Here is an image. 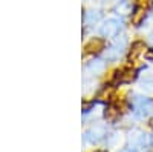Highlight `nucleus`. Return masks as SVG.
Masks as SVG:
<instances>
[{
    "mask_svg": "<svg viewBox=\"0 0 153 152\" xmlns=\"http://www.w3.org/2000/svg\"><path fill=\"white\" fill-rule=\"evenodd\" d=\"M101 49H104V42L101 39H92L84 45V54L86 55L98 54V52H101Z\"/></svg>",
    "mask_w": 153,
    "mask_h": 152,
    "instance_id": "nucleus-1",
    "label": "nucleus"
},
{
    "mask_svg": "<svg viewBox=\"0 0 153 152\" xmlns=\"http://www.w3.org/2000/svg\"><path fill=\"white\" fill-rule=\"evenodd\" d=\"M144 52H147V46L143 42H135L130 48V54H129V60H136L139 55H143Z\"/></svg>",
    "mask_w": 153,
    "mask_h": 152,
    "instance_id": "nucleus-2",
    "label": "nucleus"
},
{
    "mask_svg": "<svg viewBox=\"0 0 153 152\" xmlns=\"http://www.w3.org/2000/svg\"><path fill=\"white\" fill-rule=\"evenodd\" d=\"M120 28H121V23H120L118 20H109V22L106 23V26L103 28V32H104L106 35H109V37H113V35L118 34Z\"/></svg>",
    "mask_w": 153,
    "mask_h": 152,
    "instance_id": "nucleus-3",
    "label": "nucleus"
},
{
    "mask_svg": "<svg viewBox=\"0 0 153 152\" xmlns=\"http://www.w3.org/2000/svg\"><path fill=\"white\" fill-rule=\"evenodd\" d=\"M121 112H123V111H121L120 105H110V106L106 109V112H104V117H106L109 121H115V120L120 118Z\"/></svg>",
    "mask_w": 153,
    "mask_h": 152,
    "instance_id": "nucleus-4",
    "label": "nucleus"
},
{
    "mask_svg": "<svg viewBox=\"0 0 153 152\" xmlns=\"http://www.w3.org/2000/svg\"><path fill=\"white\" fill-rule=\"evenodd\" d=\"M135 77H136L135 71H133V69H129V68L117 72V80L121 82V83H129V82H132Z\"/></svg>",
    "mask_w": 153,
    "mask_h": 152,
    "instance_id": "nucleus-5",
    "label": "nucleus"
},
{
    "mask_svg": "<svg viewBox=\"0 0 153 152\" xmlns=\"http://www.w3.org/2000/svg\"><path fill=\"white\" fill-rule=\"evenodd\" d=\"M144 17H146V9L141 8V6H136L135 11L132 12V23L135 25V26H138V25H141Z\"/></svg>",
    "mask_w": 153,
    "mask_h": 152,
    "instance_id": "nucleus-6",
    "label": "nucleus"
},
{
    "mask_svg": "<svg viewBox=\"0 0 153 152\" xmlns=\"http://www.w3.org/2000/svg\"><path fill=\"white\" fill-rule=\"evenodd\" d=\"M112 94H113V88H112V86H107V88H104V89L98 94V98L103 100V101H106V100H109V98L112 97Z\"/></svg>",
    "mask_w": 153,
    "mask_h": 152,
    "instance_id": "nucleus-7",
    "label": "nucleus"
},
{
    "mask_svg": "<svg viewBox=\"0 0 153 152\" xmlns=\"http://www.w3.org/2000/svg\"><path fill=\"white\" fill-rule=\"evenodd\" d=\"M152 5H153V0H138V6H141L144 9H147Z\"/></svg>",
    "mask_w": 153,
    "mask_h": 152,
    "instance_id": "nucleus-8",
    "label": "nucleus"
},
{
    "mask_svg": "<svg viewBox=\"0 0 153 152\" xmlns=\"http://www.w3.org/2000/svg\"><path fill=\"white\" fill-rule=\"evenodd\" d=\"M147 57H149V58H153V51H149V52H147Z\"/></svg>",
    "mask_w": 153,
    "mask_h": 152,
    "instance_id": "nucleus-9",
    "label": "nucleus"
},
{
    "mask_svg": "<svg viewBox=\"0 0 153 152\" xmlns=\"http://www.w3.org/2000/svg\"><path fill=\"white\" fill-rule=\"evenodd\" d=\"M150 126H152V128H153V117H152V120H150Z\"/></svg>",
    "mask_w": 153,
    "mask_h": 152,
    "instance_id": "nucleus-10",
    "label": "nucleus"
},
{
    "mask_svg": "<svg viewBox=\"0 0 153 152\" xmlns=\"http://www.w3.org/2000/svg\"><path fill=\"white\" fill-rule=\"evenodd\" d=\"M95 152H106V151H95Z\"/></svg>",
    "mask_w": 153,
    "mask_h": 152,
    "instance_id": "nucleus-11",
    "label": "nucleus"
}]
</instances>
